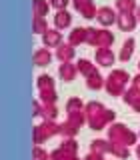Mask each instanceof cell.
<instances>
[{
	"label": "cell",
	"mask_w": 140,
	"mask_h": 160,
	"mask_svg": "<svg viewBox=\"0 0 140 160\" xmlns=\"http://www.w3.org/2000/svg\"><path fill=\"white\" fill-rule=\"evenodd\" d=\"M54 22H56V26H58V28L68 26V24H70V14L66 12V10H58L56 16H54Z\"/></svg>",
	"instance_id": "cell-4"
},
{
	"label": "cell",
	"mask_w": 140,
	"mask_h": 160,
	"mask_svg": "<svg viewBox=\"0 0 140 160\" xmlns=\"http://www.w3.org/2000/svg\"><path fill=\"white\" fill-rule=\"evenodd\" d=\"M36 60H38V62H46V60H48V54L46 52H38L36 54Z\"/></svg>",
	"instance_id": "cell-13"
},
{
	"label": "cell",
	"mask_w": 140,
	"mask_h": 160,
	"mask_svg": "<svg viewBox=\"0 0 140 160\" xmlns=\"http://www.w3.org/2000/svg\"><path fill=\"white\" fill-rule=\"evenodd\" d=\"M68 54H70V48H62V52H60V56H62V58H66Z\"/></svg>",
	"instance_id": "cell-15"
},
{
	"label": "cell",
	"mask_w": 140,
	"mask_h": 160,
	"mask_svg": "<svg viewBox=\"0 0 140 160\" xmlns=\"http://www.w3.org/2000/svg\"><path fill=\"white\" fill-rule=\"evenodd\" d=\"M132 40H128V42H126V46H124V52H122V58H126L128 56V54H130V48H132Z\"/></svg>",
	"instance_id": "cell-12"
},
{
	"label": "cell",
	"mask_w": 140,
	"mask_h": 160,
	"mask_svg": "<svg viewBox=\"0 0 140 160\" xmlns=\"http://www.w3.org/2000/svg\"><path fill=\"white\" fill-rule=\"evenodd\" d=\"M62 74H64V76H74V70H70V68H62Z\"/></svg>",
	"instance_id": "cell-14"
},
{
	"label": "cell",
	"mask_w": 140,
	"mask_h": 160,
	"mask_svg": "<svg viewBox=\"0 0 140 160\" xmlns=\"http://www.w3.org/2000/svg\"><path fill=\"white\" fill-rule=\"evenodd\" d=\"M82 32H86V30H82V28H76L72 32V36H70V40H74V42H78L80 38H82Z\"/></svg>",
	"instance_id": "cell-11"
},
{
	"label": "cell",
	"mask_w": 140,
	"mask_h": 160,
	"mask_svg": "<svg viewBox=\"0 0 140 160\" xmlns=\"http://www.w3.org/2000/svg\"><path fill=\"white\" fill-rule=\"evenodd\" d=\"M68 2H70V0H50V4H52L56 10H64L68 6Z\"/></svg>",
	"instance_id": "cell-7"
},
{
	"label": "cell",
	"mask_w": 140,
	"mask_h": 160,
	"mask_svg": "<svg viewBox=\"0 0 140 160\" xmlns=\"http://www.w3.org/2000/svg\"><path fill=\"white\" fill-rule=\"evenodd\" d=\"M118 24H120V28L130 30V28L134 26V16H132V12H122V14H120V18H118Z\"/></svg>",
	"instance_id": "cell-3"
},
{
	"label": "cell",
	"mask_w": 140,
	"mask_h": 160,
	"mask_svg": "<svg viewBox=\"0 0 140 160\" xmlns=\"http://www.w3.org/2000/svg\"><path fill=\"white\" fill-rule=\"evenodd\" d=\"M44 38H46L48 44H54V42H58V40H60V34L58 32H46V36H44Z\"/></svg>",
	"instance_id": "cell-8"
},
{
	"label": "cell",
	"mask_w": 140,
	"mask_h": 160,
	"mask_svg": "<svg viewBox=\"0 0 140 160\" xmlns=\"http://www.w3.org/2000/svg\"><path fill=\"white\" fill-rule=\"evenodd\" d=\"M98 20L102 24H112L114 22V10L110 6H102L98 8Z\"/></svg>",
	"instance_id": "cell-2"
},
{
	"label": "cell",
	"mask_w": 140,
	"mask_h": 160,
	"mask_svg": "<svg viewBox=\"0 0 140 160\" xmlns=\"http://www.w3.org/2000/svg\"><path fill=\"white\" fill-rule=\"evenodd\" d=\"M98 60H100V62H110V60H112V56H110V52H108V50H104V52H102V50H100V52H98Z\"/></svg>",
	"instance_id": "cell-9"
},
{
	"label": "cell",
	"mask_w": 140,
	"mask_h": 160,
	"mask_svg": "<svg viewBox=\"0 0 140 160\" xmlns=\"http://www.w3.org/2000/svg\"><path fill=\"white\" fill-rule=\"evenodd\" d=\"M32 8H34V16H44L48 12V2L46 0H32Z\"/></svg>",
	"instance_id": "cell-5"
},
{
	"label": "cell",
	"mask_w": 140,
	"mask_h": 160,
	"mask_svg": "<svg viewBox=\"0 0 140 160\" xmlns=\"http://www.w3.org/2000/svg\"><path fill=\"white\" fill-rule=\"evenodd\" d=\"M116 8L120 12H132L136 8V0H116Z\"/></svg>",
	"instance_id": "cell-6"
},
{
	"label": "cell",
	"mask_w": 140,
	"mask_h": 160,
	"mask_svg": "<svg viewBox=\"0 0 140 160\" xmlns=\"http://www.w3.org/2000/svg\"><path fill=\"white\" fill-rule=\"evenodd\" d=\"M74 6H76L86 18H92L94 12H96V6H94L92 0H74Z\"/></svg>",
	"instance_id": "cell-1"
},
{
	"label": "cell",
	"mask_w": 140,
	"mask_h": 160,
	"mask_svg": "<svg viewBox=\"0 0 140 160\" xmlns=\"http://www.w3.org/2000/svg\"><path fill=\"white\" fill-rule=\"evenodd\" d=\"M138 16H140V8H138Z\"/></svg>",
	"instance_id": "cell-16"
},
{
	"label": "cell",
	"mask_w": 140,
	"mask_h": 160,
	"mask_svg": "<svg viewBox=\"0 0 140 160\" xmlns=\"http://www.w3.org/2000/svg\"><path fill=\"white\" fill-rule=\"evenodd\" d=\"M34 28H36V30H44V28H46L42 16H34Z\"/></svg>",
	"instance_id": "cell-10"
}]
</instances>
